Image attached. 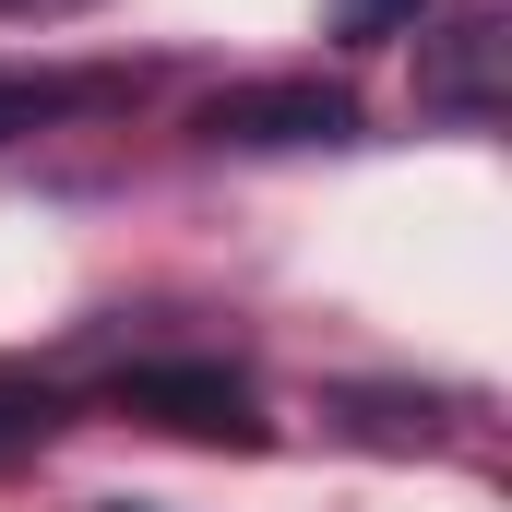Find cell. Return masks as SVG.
<instances>
[{
  "mask_svg": "<svg viewBox=\"0 0 512 512\" xmlns=\"http://www.w3.org/2000/svg\"><path fill=\"white\" fill-rule=\"evenodd\" d=\"M417 108L453 131H489L501 120V12H441L429 36H417Z\"/></svg>",
  "mask_w": 512,
  "mask_h": 512,
  "instance_id": "obj_2",
  "label": "cell"
},
{
  "mask_svg": "<svg viewBox=\"0 0 512 512\" xmlns=\"http://www.w3.org/2000/svg\"><path fill=\"white\" fill-rule=\"evenodd\" d=\"M60 12H84V0H0V24H60Z\"/></svg>",
  "mask_w": 512,
  "mask_h": 512,
  "instance_id": "obj_8",
  "label": "cell"
},
{
  "mask_svg": "<svg viewBox=\"0 0 512 512\" xmlns=\"http://www.w3.org/2000/svg\"><path fill=\"white\" fill-rule=\"evenodd\" d=\"M108 512H143V501H108Z\"/></svg>",
  "mask_w": 512,
  "mask_h": 512,
  "instance_id": "obj_9",
  "label": "cell"
},
{
  "mask_svg": "<svg viewBox=\"0 0 512 512\" xmlns=\"http://www.w3.org/2000/svg\"><path fill=\"white\" fill-rule=\"evenodd\" d=\"M358 108L334 96V84H227L215 108H203V143H239V155H274V143H346Z\"/></svg>",
  "mask_w": 512,
  "mask_h": 512,
  "instance_id": "obj_3",
  "label": "cell"
},
{
  "mask_svg": "<svg viewBox=\"0 0 512 512\" xmlns=\"http://www.w3.org/2000/svg\"><path fill=\"white\" fill-rule=\"evenodd\" d=\"M417 0H346V36H382V24H405Z\"/></svg>",
  "mask_w": 512,
  "mask_h": 512,
  "instance_id": "obj_7",
  "label": "cell"
},
{
  "mask_svg": "<svg viewBox=\"0 0 512 512\" xmlns=\"http://www.w3.org/2000/svg\"><path fill=\"white\" fill-rule=\"evenodd\" d=\"M48 429H60V393L24 382V370H0V465H12V453H36Z\"/></svg>",
  "mask_w": 512,
  "mask_h": 512,
  "instance_id": "obj_5",
  "label": "cell"
},
{
  "mask_svg": "<svg viewBox=\"0 0 512 512\" xmlns=\"http://www.w3.org/2000/svg\"><path fill=\"white\" fill-rule=\"evenodd\" d=\"M334 429L382 441V453H417V441H441V405L429 393H334Z\"/></svg>",
  "mask_w": 512,
  "mask_h": 512,
  "instance_id": "obj_4",
  "label": "cell"
},
{
  "mask_svg": "<svg viewBox=\"0 0 512 512\" xmlns=\"http://www.w3.org/2000/svg\"><path fill=\"white\" fill-rule=\"evenodd\" d=\"M108 405H120V417H143V429H179V441H239V453L262 441L251 382H239V370H203V358H179V370H120V382H108Z\"/></svg>",
  "mask_w": 512,
  "mask_h": 512,
  "instance_id": "obj_1",
  "label": "cell"
},
{
  "mask_svg": "<svg viewBox=\"0 0 512 512\" xmlns=\"http://www.w3.org/2000/svg\"><path fill=\"white\" fill-rule=\"evenodd\" d=\"M72 96H96V84H24V72H0V131H36L48 108H72Z\"/></svg>",
  "mask_w": 512,
  "mask_h": 512,
  "instance_id": "obj_6",
  "label": "cell"
}]
</instances>
